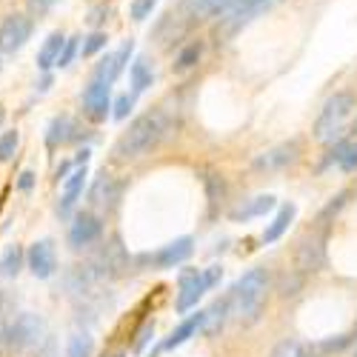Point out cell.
<instances>
[{"label":"cell","mask_w":357,"mask_h":357,"mask_svg":"<svg viewBox=\"0 0 357 357\" xmlns=\"http://www.w3.org/2000/svg\"><path fill=\"white\" fill-rule=\"evenodd\" d=\"M129 80H132V92H135V95L146 92V89L152 86V80H155L152 63H149L146 57H135V63L129 66Z\"/></svg>","instance_id":"obj_21"},{"label":"cell","mask_w":357,"mask_h":357,"mask_svg":"<svg viewBox=\"0 0 357 357\" xmlns=\"http://www.w3.org/2000/svg\"><path fill=\"white\" fill-rule=\"evenodd\" d=\"M155 6H158V0H132V3H129V15H132L135 23H143V20L152 17Z\"/></svg>","instance_id":"obj_31"},{"label":"cell","mask_w":357,"mask_h":357,"mask_svg":"<svg viewBox=\"0 0 357 357\" xmlns=\"http://www.w3.org/2000/svg\"><path fill=\"white\" fill-rule=\"evenodd\" d=\"M77 52H80V38H77V35L66 38V43H63V49H61V57H57V66H61V69L72 66V61H75Z\"/></svg>","instance_id":"obj_33"},{"label":"cell","mask_w":357,"mask_h":357,"mask_svg":"<svg viewBox=\"0 0 357 357\" xmlns=\"http://www.w3.org/2000/svg\"><path fill=\"white\" fill-rule=\"evenodd\" d=\"M220 275H223V272H220V266H212V269H206V272H203V283H206V289H212V286L220 280Z\"/></svg>","instance_id":"obj_37"},{"label":"cell","mask_w":357,"mask_h":357,"mask_svg":"<svg viewBox=\"0 0 357 357\" xmlns=\"http://www.w3.org/2000/svg\"><path fill=\"white\" fill-rule=\"evenodd\" d=\"M109 15H112V9H109L106 3H100L98 9H92V12H89V26H95V29H98L103 20H109Z\"/></svg>","instance_id":"obj_35"},{"label":"cell","mask_w":357,"mask_h":357,"mask_svg":"<svg viewBox=\"0 0 357 357\" xmlns=\"http://www.w3.org/2000/svg\"><path fill=\"white\" fill-rule=\"evenodd\" d=\"M121 189L123 186L117 183L112 174H100L92 183V189H89V200H92V206H98V209H112V206L121 200Z\"/></svg>","instance_id":"obj_13"},{"label":"cell","mask_w":357,"mask_h":357,"mask_svg":"<svg viewBox=\"0 0 357 357\" xmlns=\"http://www.w3.org/2000/svg\"><path fill=\"white\" fill-rule=\"evenodd\" d=\"M61 0H26V6H29V15L32 17H43V15H49Z\"/></svg>","instance_id":"obj_34"},{"label":"cell","mask_w":357,"mask_h":357,"mask_svg":"<svg viewBox=\"0 0 357 357\" xmlns=\"http://www.w3.org/2000/svg\"><path fill=\"white\" fill-rule=\"evenodd\" d=\"M35 32V20L29 15H6L3 23H0V52L3 54H15L20 52L29 40H32Z\"/></svg>","instance_id":"obj_5"},{"label":"cell","mask_w":357,"mask_h":357,"mask_svg":"<svg viewBox=\"0 0 357 357\" xmlns=\"http://www.w3.org/2000/svg\"><path fill=\"white\" fill-rule=\"evenodd\" d=\"M86 177H89V172H86V163H80L66 181H63V195H61V209L63 215H69L72 212V206L80 200V195H83V186H86Z\"/></svg>","instance_id":"obj_14"},{"label":"cell","mask_w":357,"mask_h":357,"mask_svg":"<svg viewBox=\"0 0 357 357\" xmlns=\"http://www.w3.org/2000/svg\"><path fill=\"white\" fill-rule=\"evenodd\" d=\"M132 52H135V43H132V40H126V43H123L121 49H117V52H109V54H103L100 61H98V66H95V77L112 86L117 77L123 75V69H126V63H129Z\"/></svg>","instance_id":"obj_8"},{"label":"cell","mask_w":357,"mask_h":357,"mask_svg":"<svg viewBox=\"0 0 357 357\" xmlns=\"http://www.w3.org/2000/svg\"><path fill=\"white\" fill-rule=\"evenodd\" d=\"M92 337H89L86 332H75L69 337V346H66V357H92Z\"/></svg>","instance_id":"obj_27"},{"label":"cell","mask_w":357,"mask_h":357,"mask_svg":"<svg viewBox=\"0 0 357 357\" xmlns=\"http://www.w3.org/2000/svg\"><path fill=\"white\" fill-rule=\"evenodd\" d=\"M192 249H195V241H192V237H177V241H172L169 246L158 249L155 255H146L143 260H146V263H152L155 269H174V266H181L183 260H189Z\"/></svg>","instance_id":"obj_6"},{"label":"cell","mask_w":357,"mask_h":357,"mask_svg":"<svg viewBox=\"0 0 357 357\" xmlns=\"http://www.w3.org/2000/svg\"><path fill=\"white\" fill-rule=\"evenodd\" d=\"M72 137H75V121H72V117L61 114V117H54V121L49 123V135H46L49 146H61V143H69Z\"/></svg>","instance_id":"obj_23"},{"label":"cell","mask_w":357,"mask_h":357,"mask_svg":"<svg viewBox=\"0 0 357 357\" xmlns=\"http://www.w3.org/2000/svg\"><path fill=\"white\" fill-rule=\"evenodd\" d=\"M3 117H6V109H3V103H0V126H3Z\"/></svg>","instance_id":"obj_39"},{"label":"cell","mask_w":357,"mask_h":357,"mask_svg":"<svg viewBox=\"0 0 357 357\" xmlns=\"http://www.w3.org/2000/svg\"><path fill=\"white\" fill-rule=\"evenodd\" d=\"M357 109V98L351 92H335L326 106L320 109V117L314 123V137L320 143H329V140H337L346 129V123L351 121V114Z\"/></svg>","instance_id":"obj_3"},{"label":"cell","mask_w":357,"mask_h":357,"mask_svg":"<svg viewBox=\"0 0 357 357\" xmlns=\"http://www.w3.org/2000/svg\"><path fill=\"white\" fill-rule=\"evenodd\" d=\"M63 43H66V35H63V32H52V35L43 40V46H40V52H38V69H40V72H49L52 66H57V57H61Z\"/></svg>","instance_id":"obj_18"},{"label":"cell","mask_w":357,"mask_h":357,"mask_svg":"<svg viewBox=\"0 0 357 357\" xmlns=\"http://www.w3.org/2000/svg\"><path fill=\"white\" fill-rule=\"evenodd\" d=\"M0 309H3V294H0Z\"/></svg>","instance_id":"obj_40"},{"label":"cell","mask_w":357,"mask_h":357,"mask_svg":"<svg viewBox=\"0 0 357 357\" xmlns=\"http://www.w3.org/2000/svg\"><path fill=\"white\" fill-rule=\"evenodd\" d=\"M297 152H301V146H297V140H291V143H280V146L269 149V152H263V155L255 160V169H260V172H275V169H283V166H289V163L297 158Z\"/></svg>","instance_id":"obj_12"},{"label":"cell","mask_w":357,"mask_h":357,"mask_svg":"<svg viewBox=\"0 0 357 357\" xmlns=\"http://www.w3.org/2000/svg\"><path fill=\"white\" fill-rule=\"evenodd\" d=\"M203 291H209L203 283V272L200 269H186L181 272V289H177V312H189L197 306V301L203 297Z\"/></svg>","instance_id":"obj_11"},{"label":"cell","mask_w":357,"mask_h":357,"mask_svg":"<svg viewBox=\"0 0 357 357\" xmlns=\"http://www.w3.org/2000/svg\"><path fill=\"white\" fill-rule=\"evenodd\" d=\"M177 12H181L189 23H200V20L215 17L209 0H181V6H177Z\"/></svg>","instance_id":"obj_24"},{"label":"cell","mask_w":357,"mask_h":357,"mask_svg":"<svg viewBox=\"0 0 357 357\" xmlns=\"http://www.w3.org/2000/svg\"><path fill=\"white\" fill-rule=\"evenodd\" d=\"M354 357H357V354H354Z\"/></svg>","instance_id":"obj_41"},{"label":"cell","mask_w":357,"mask_h":357,"mask_svg":"<svg viewBox=\"0 0 357 357\" xmlns=\"http://www.w3.org/2000/svg\"><path fill=\"white\" fill-rule=\"evenodd\" d=\"M100 234H103V223L92 212H80L69 226V243L75 249H83V246H92Z\"/></svg>","instance_id":"obj_10"},{"label":"cell","mask_w":357,"mask_h":357,"mask_svg":"<svg viewBox=\"0 0 357 357\" xmlns=\"http://www.w3.org/2000/svg\"><path fill=\"white\" fill-rule=\"evenodd\" d=\"M275 197L272 195H260L255 200H249L246 206H241V209H234L231 212V220H252V218H263L266 212H272L275 209Z\"/></svg>","instance_id":"obj_19"},{"label":"cell","mask_w":357,"mask_h":357,"mask_svg":"<svg viewBox=\"0 0 357 357\" xmlns=\"http://www.w3.org/2000/svg\"><path fill=\"white\" fill-rule=\"evenodd\" d=\"M109 46V35L106 32H100V29H95L89 38H83V46H80V54L83 57H95L98 52H103Z\"/></svg>","instance_id":"obj_28"},{"label":"cell","mask_w":357,"mask_h":357,"mask_svg":"<svg viewBox=\"0 0 357 357\" xmlns=\"http://www.w3.org/2000/svg\"><path fill=\"white\" fill-rule=\"evenodd\" d=\"M203 314L206 312H197V314H192V317H186L177 329L163 340V349H177V346H183L189 337H195L200 329H203Z\"/></svg>","instance_id":"obj_17"},{"label":"cell","mask_w":357,"mask_h":357,"mask_svg":"<svg viewBox=\"0 0 357 357\" xmlns=\"http://www.w3.org/2000/svg\"><path fill=\"white\" fill-rule=\"evenodd\" d=\"M163 129L166 126H163L160 112H146V114L135 117V121L129 123V129L121 135V140H117L114 155H121L126 160L146 155L152 146H158V140L163 137Z\"/></svg>","instance_id":"obj_1"},{"label":"cell","mask_w":357,"mask_h":357,"mask_svg":"<svg viewBox=\"0 0 357 357\" xmlns=\"http://www.w3.org/2000/svg\"><path fill=\"white\" fill-rule=\"evenodd\" d=\"M200 57H203V40H192V43H186L181 52H177L172 69H174L177 75H186V72H192V69L200 63Z\"/></svg>","instance_id":"obj_20"},{"label":"cell","mask_w":357,"mask_h":357,"mask_svg":"<svg viewBox=\"0 0 357 357\" xmlns=\"http://www.w3.org/2000/svg\"><path fill=\"white\" fill-rule=\"evenodd\" d=\"M323 263V241L312 237V241H303L301 252H297V266L303 272H317V266Z\"/></svg>","instance_id":"obj_22"},{"label":"cell","mask_w":357,"mask_h":357,"mask_svg":"<svg viewBox=\"0 0 357 357\" xmlns=\"http://www.w3.org/2000/svg\"><path fill=\"white\" fill-rule=\"evenodd\" d=\"M23 269V249L20 246H9L0 257V278H17V272Z\"/></svg>","instance_id":"obj_26"},{"label":"cell","mask_w":357,"mask_h":357,"mask_svg":"<svg viewBox=\"0 0 357 357\" xmlns=\"http://www.w3.org/2000/svg\"><path fill=\"white\" fill-rule=\"evenodd\" d=\"M26 263H29V272H32L38 280L52 278L54 269H57L54 243L52 241H35L32 249H29V255H26Z\"/></svg>","instance_id":"obj_7"},{"label":"cell","mask_w":357,"mask_h":357,"mask_svg":"<svg viewBox=\"0 0 357 357\" xmlns=\"http://www.w3.org/2000/svg\"><path fill=\"white\" fill-rule=\"evenodd\" d=\"M109 89L112 86L103 83V80H98V77H92V83L83 89V109H86V114L92 117V121H106V114L112 109Z\"/></svg>","instance_id":"obj_9"},{"label":"cell","mask_w":357,"mask_h":357,"mask_svg":"<svg viewBox=\"0 0 357 357\" xmlns=\"http://www.w3.org/2000/svg\"><path fill=\"white\" fill-rule=\"evenodd\" d=\"M17 143H20L17 129L0 135V160H3V163H6V160H12V158H15V152H17Z\"/></svg>","instance_id":"obj_30"},{"label":"cell","mask_w":357,"mask_h":357,"mask_svg":"<svg viewBox=\"0 0 357 357\" xmlns=\"http://www.w3.org/2000/svg\"><path fill=\"white\" fill-rule=\"evenodd\" d=\"M329 163H335L343 172H357V137H337Z\"/></svg>","instance_id":"obj_16"},{"label":"cell","mask_w":357,"mask_h":357,"mask_svg":"<svg viewBox=\"0 0 357 357\" xmlns=\"http://www.w3.org/2000/svg\"><path fill=\"white\" fill-rule=\"evenodd\" d=\"M294 215H297V206H294V203H283L280 209H278V215L272 218V223H266V229H263V243H278L280 237L289 231Z\"/></svg>","instance_id":"obj_15"},{"label":"cell","mask_w":357,"mask_h":357,"mask_svg":"<svg viewBox=\"0 0 357 357\" xmlns=\"http://www.w3.org/2000/svg\"><path fill=\"white\" fill-rule=\"evenodd\" d=\"M132 109H135V92L132 95H117V100L112 103V117L114 121H126Z\"/></svg>","instance_id":"obj_32"},{"label":"cell","mask_w":357,"mask_h":357,"mask_svg":"<svg viewBox=\"0 0 357 357\" xmlns=\"http://www.w3.org/2000/svg\"><path fill=\"white\" fill-rule=\"evenodd\" d=\"M35 186V174L32 172H20V177H17V189L20 192H29Z\"/></svg>","instance_id":"obj_38"},{"label":"cell","mask_w":357,"mask_h":357,"mask_svg":"<svg viewBox=\"0 0 357 357\" xmlns=\"http://www.w3.org/2000/svg\"><path fill=\"white\" fill-rule=\"evenodd\" d=\"M229 309H231V297H226V301H218L212 309H206V314H203V329H200V332H206V335L218 332L220 326H223V320H226V314H229Z\"/></svg>","instance_id":"obj_25"},{"label":"cell","mask_w":357,"mask_h":357,"mask_svg":"<svg viewBox=\"0 0 357 357\" xmlns=\"http://www.w3.org/2000/svg\"><path fill=\"white\" fill-rule=\"evenodd\" d=\"M152 335H155V326H152V323H146L143 329L137 332V340H135V351H143V346L149 343V337H152Z\"/></svg>","instance_id":"obj_36"},{"label":"cell","mask_w":357,"mask_h":357,"mask_svg":"<svg viewBox=\"0 0 357 357\" xmlns=\"http://www.w3.org/2000/svg\"><path fill=\"white\" fill-rule=\"evenodd\" d=\"M6 337H9L12 349H35L46 337V323L40 314L23 312L17 320H12V326L6 329Z\"/></svg>","instance_id":"obj_4"},{"label":"cell","mask_w":357,"mask_h":357,"mask_svg":"<svg viewBox=\"0 0 357 357\" xmlns=\"http://www.w3.org/2000/svg\"><path fill=\"white\" fill-rule=\"evenodd\" d=\"M272 357H314L303 343H297V340H283L275 346Z\"/></svg>","instance_id":"obj_29"},{"label":"cell","mask_w":357,"mask_h":357,"mask_svg":"<svg viewBox=\"0 0 357 357\" xmlns=\"http://www.w3.org/2000/svg\"><path fill=\"white\" fill-rule=\"evenodd\" d=\"M266 291H269V275H266L263 266L249 269L241 280L231 289V312L241 323H252L260 314V306L266 301Z\"/></svg>","instance_id":"obj_2"}]
</instances>
